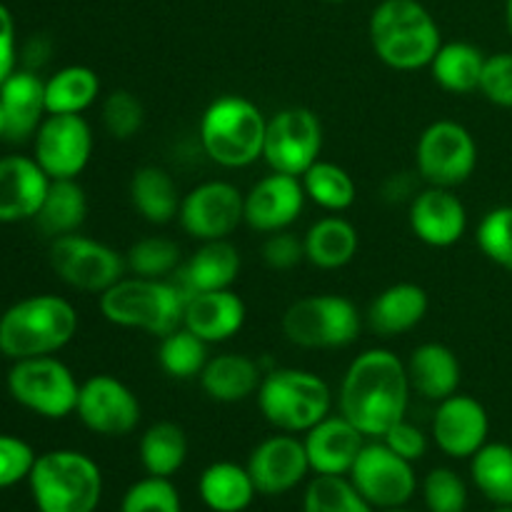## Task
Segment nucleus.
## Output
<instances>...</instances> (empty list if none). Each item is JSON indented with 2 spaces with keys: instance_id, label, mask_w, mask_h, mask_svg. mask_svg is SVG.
Masks as SVG:
<instances>
[{
  "instance_id": "obj_23",
  "label": "nucleus",
  "mask_w": 512,
  "mask_h": 512,
  "mask_svg": "<svg viewBox=\"0 0 512 512\" xmlns=\"http://www.w3.org/2000/svg\"><path fill=\"white\" fill-rule=\"evenodd\" d=\"M303 443L315 475H348L368 438L340 413H330L303 435Z\"/></svg>"
},
{
  "instance_id": "obj_47",
  "label": "nucleus",
  "mask_w": 512,
  "mask_h": 512,
  "mask_svg": "<svg viewBox=\"0 0 512 512\" xmlns=\"http://www.w3.org/2000/svg\"><path fill=\"white\" fill-rule=\"evenodd\" d=\"M260 258L268 265L270 270H278V273H288V270L298 268L305 260V245L303 238H298L290 230H278V233H270L263 240V248H260Z\"/></svg>"
},
{
  "instance_id": "obj_19",
  "label": "nucleus",
  "mask_w": 512,
  "mask_h": 512,
  "mask_svg": "<svg viewBox=\"0 0 512 512\" xmlns=\"http://www.w3.org/2000/svg\"><path fill=\"white\" fill-rule=\"evenodd\" d=\"M408 225L428 248H453L468 233V208L453 188L425 185L408 203Z\"/></svg>"
},
{
  "instance_id": "obj_52",
  "label": "nucleus",
  "mask_w": 512,
  "mask_h": 512,
  "mask_svg": "<svg viewBox=\"0 0 512 512\" xmlns=\"http://www.w3.org/2000/svg\"><path fill=\"white\" fill-rule=\"evenodd\" d=\"M493 512H512V505H503V508H498V510H493Z\"/></svg>"
},
{
  "instance_id": "obj_36",
  "label": "nucleus",
  "mask_w": 512,
  "mask_h": 512,
  "mask_svg": "<svg viewBox=\"0 0 512 512\" xmlns=\"http://www.w3.org/2000/svg\"><path fill=\"white\" fill-rule=\"evenodd\" d=\"M300 183H303L308 203L318 205L325 213L340 215L353 208L358 200V185H355L353 175L343 165L330 163V160H318L315 165H310L300 175Z\"/></svg>"
},
{
  "instance_id": "obj_30",
  "label": "nucleus",
  "mask_w": 512,
  "mask_h": 512,
  "mask_svg": "<svg viewBox=\"0 0 512 512\" xmlns=\"http://www.w3.org/2000/svg\"><path fill=\"white\" fill-rule=\"evenodd\" d=\"M128 195L133 210L145 223L168 225L178 220L183 193L173 175L160 165H143L135 170L128 185Z\"/></svg>"
},
{
  "instance_id": "obj_48",
  "label": "nucleus",
  "mask_w": 512,
  "mask_h": 512,
  "mask_svg": "<svg viewBox=\"0 0 512 512\" xmlns=\"http://www.w3.org/2000/svg\"><path fill=\"white\" fill-rule=\"evenodd\" d=\"M380 440H383L393 453H398L400 458H405L413 465L418 463V460H423L425 453H428V435H425L418 425L410 423L408 418L395 423Z\"/></svg>"
},
{
  "instance_id": "obj_54",
  "label": "nucleus",
  "mask_w": 512,
  "mask_h": 512,
  "mask_svg": "<svg viewBox=\"0 0 512 512\" xmlns=\"http://www.w3.org/2000/svg\"><path fill=\"white\" fill-rule=\"evenodd\" d=\"M328 3H345V0H328Z\"/></svg>"
},
{
  "instance_id": "obj_46",
  "label": "nucleus",
  "mask_w": 512,
  "mask_h": 512,
  "mask_svg": "<svg viewBox=\"0 0 512 512\" xmlns=\"http://www.w3.org/2000/svg\"><path fill=\"white\" fill-rule=\"evenodd\" d=\"M480 95L498 108L512 110V50L485 58Z\"/></svg>"
},
{
  "instance_id": "obj_25",
  "label": "nucleus",
  "mask_w": 512,
  "mask_h": 512,
  "mask_svg": "<svg viewBox=\"0 0 512 512\" xmlns=\"http://www.w3.org/2000/svg\"><path fill=\"white\" fill-rule=\"evenodd\" d=\"M428 310V290L423 285L403 280V283L388 285V288L375 295L365 320H368V328L378 338L390 340L418 328L425 315H428Z\"/></svg>"
},
{
  "instance_id": "obj_43",
  "label": "nucleus",
  "mask_w": 512,
  "mask_h": 512,
  "mask_svg": "<svg viewBox=\"0 0 512 512\" xmlns=\"http://www.w3.org/2000/svg\"><path fill=\"white\" fill-rule=\"evenodd\" d=\"M120 512H183V500L170 478L145 475L125 490Z\"/></svg>"
},
{
  "instance_id": "obj_27",
  "label": "nucleus",
  "mask_w": 512,
  "mask_h": 512,
  "mask_svg": "<svg viewBox=\"0 0 512 512\" xmlns=\"http://www.w3.org/2000/svg\"><path fill=\"white\" fill-rule=\"evenodd\" d=\"M405 368L413 393L430 403H440L455 395L463 383V365L455 350L445 343H423L413 348L410 358L405 360Z\"/></svg>"
},
{
  "instance_id": "obj_1",
  "label": "nucleus",
  "mask_w": 512,
  "mask_h": 512,
  "mask_svg": "<svg viewBox=\"0 0 512 512\" xmlns=\"http://www.w3.org/2000/svg\"><path fill=\"white\" fill-rule=\"evenodd\" d=\"M410 393L405 360L390 348H368L350 360L335 400L338 413L365 438L380 440L395 423L405 420Z\"/></svg>"
},
{
  "instance_id": "obj_28",
  "label": "nucleus",
  "mask_w": 512,
  "mask_h": 512,
  "mask_svg": "<svg viewBox=\"0 0 512 512\" xmlns=\"http://www.w3.org/2000/svg\"><path fill=\"white\" fill-rule=\"evenodd\" d=\"M263 368L258 360L243 353L210 355L208 365L200 373V388L213 403L233 405L258 395L263 383Z\"/></svg>"
},
{
  "instance_id": "obj_2",
  "label": "nucleus",
  "mask_w": 512,
  "mask_h": 512,
  "mask_svg": "<svg viewBox=\"0 0 512 512\" xmlns=\"http://www.w3.org/2000/svg\"><path fill=\"white\" fill-rule=\"evenodd\" d=\"M373 53L400 73L428 68L443 45L438 20L420 0H380L368 20Z\"/></svg>"
},
{
  "instance_id": "obj_17",
  "label": "nucleus",
  "mask_w": 512,
  "mask_h": 512,
  "mask_svg": "<svg viewBox=\"0 0 512 512\" xmlns=\"http://www.w3.org/2000/svg\"><path fill=\"white\" fill-rule=\"evenodd\" d=\"M430 435L443 455L453 460H470L488 443L490 415L478 398L458 390L450 398L435 403Z\"/></svg>"
},
{
  "instance_id": "obj_20",
  "label": "nucleus",
  "mask_w": 512,
  "mask_h": 512,
  "mask_svg": "<svg viewBox=\"0 0 512 512\" xmlns=\"http://www.w3.org/2000/svg\"><path fill=\"white\" fill-rule=\"evenodd\" d=\"M305 190L300 178L270 170L245 193V225L255 233H278L303 215Z\"/></svg>"
},
{
  "instance_id": "obj_40",
  "label": "nucleus",
  "mask_w": 512,
  "mask_h": 512,
  "mask_svg": "<svg viewBox=\"0 0 512 512\" xmlns=\"http://www.w3.org/2000/svg\"><path fill=\"white\" fill-rule=\"evenodd\" d=\"M303 512H375L348 475H315L303 495Z\"/></svg>"
},
{
  "instance_id": "obj_51",
  "label": "nucleus",
  "mask_w": 512,
  "mask_h": 512,
  "mask_svg": "<svg viewBox=\"0 0 512 512\" xmlns=\"http://www.w3.org/2000/svg\"><path fill=\"white\" fill-rule=\"evenodd\" d=\"M0 140H5V118H3V108H0Z\"/></svg>"
},
{
  "instance_id": "obj_31",
  "label": "nucleus",
  "mask_w": 512,
  "mask_h": 512,
  "mask_svg": "<svg viewBox=\"0 0 512 512\" xmlns=\"http://www.w3.org/2000/svg\"><path fill=\"white\" fill-rule=\"evenodd\" d=\"M198 495L210 512H243L250 508L258 490L245 465L218 460L200 473Z\"/></svg>"
},
{
  "instance_id": "obj_42",
  "label": "nucleus",
  "mask_w": 512,
  "mask_h": 512,
  "mask_svg": "<svg viewBox=\"0 0 512 512\" xmlns=\"http://www.w3.org/2000/svg\"><path fill=\"white\" fill-rule=\"evenodd\" d=\"M100 120H103V128L110 138L130 140L143 130L145 108L138 95L130 93V90H110L100 105Z\"/></svg>"
},
{
  "instance_id": "obj_3",
  "label": "nucleus",
  "mask_w": 512,
  "mask_h": 512,
  "mask_svg": "<svg viewBox=\"0 0 512 512\" xmlns=\"http://www.w3.org/2000/svg\"><path fill=\"white\" fill-rule=\"evenodd\" d=\"M78 328L80 315L68 298L30 295L0 315V350L10 360L55 355L73 343Z\"/></svg>"
},
{
  "instance_id": "obj_50",
  "label": "nucleus",
  "mask_w": 512,
  "mask_h": 512,
  "mask_svg": "<svg viewBox=\"0 0 512 512\" xmlns=\"http://www.w3.org/2000/svg\"><path fill=\"white\" fill-rule=\"evenodd\" d=\"M505 25H508V33L512 38V0H505Z\"/></svg>"
},
{
  "instance_id": "obj_41",
  "label": "nucleus",
  "mask_w": 512,
  "mask_h": 512,
  "mask_svg": "<svg viewBox=\"0 0 512 512\" xmlns=\"http://www.w3.org/2000/svg\"><path fill=\"white\" fill-rule=\"evenodd\" d=\"M475 243L490 263L512 273V205H498L480 218Z\"/></svg>"
},
{
  "instance_id": "obj_18",
  "label": "nucleus",
  "mask_w": 512,
  "mask_h": 512,
  "mask_svg": "<svg viewBox=\"0 0 512 512\" xmlns=\"http://www.w3.org/2000/svg\"><path fill=\"white\" fill-rule=\"evenodd\" d=\"M248 473L258 495H285L298 488L310 470L303 438L290 433H275L260 440L248 458Z\"/></svg>"
},
{
  "instance_id": "obj_12",
  "label": "nucleus",
  "mask_w": 512,
  "mask_h": 512,
  "mask_svg": "<svg viewBox=\"0 0 512 512\" xmlns=\"http://www.w3.org/2000/svg\"><path fill=\"white\" fill-rule=\"evenodd\" d=\"M323 138V123L315 110L305 105H288L268 118L263 160L275 173L300 178L310 165L320 160Z\"/></svg>"
},
{
  "instance_id": "obj_22",
  "label": "nucleus",
  "mask_w": 512,
  "mask_h": 512,
  "mask_svg": "<svg viewBox=\"0 0 512 512\" xmlns=\"http://www.w3.org/2000/svg\"><path fill=\"white\" fill-rule=\"evenodd\" d=\"M248 320L245 300L233 288L190 293L185 298L183 325L208 345L228 343Z\"/></svg>"
},
{
  "instance_id": "obj_39",
  "label": "nucleus",
  "mask_w": 512,
  "mask_h": 512,
  "mask_svg": "<svg viewBox=\"0 0 512 512\" xmlns=\"http://www.w3.org/2000/svg\"><path fill=\"white\" fill-rule=\"evenodd\" d=\"M128 275L153 280H170L183 265V253L175 240L165 235H148V238L135 240L125 253Z\"/></svg>"
},
{
  "instance_id": "obj_5",
  "label": "nucleus",
  "mask_w": 512,
  "mask_h": 512,
  "mask_svg": "<svg viewBox=\"0 0 512 512\" xmlns=\"http://www.w3.org/2000/svg\"><path fill=\"white\" fill-rule=\"evenodd\" d=\"M185 298L188 295L175 280L125 275L98 295V308L115 328L143 330L153 338H163L183 325Z\"/></svg>"
},
{
  "instance_id": "obj_49",
  "label": "nucleus",
  "mask_w": 512,
  "mask_h": 512,
  "mask_svg": "<svg viewBox=\"0 0 512 512\" xmlns=\"http://www.w3.org/2000/svg\"><path fill=\"white\" fill-rule=\"evenodd\" d=\"M18 70V35L15 18L5 3H0V85Z\"/></svg>"
},
{
  "instance_id": "obj_34",
  "label": "nucleus",
  "mask_w": 512,
  "mask_h": 512,
  "mask_svg": "<svg viewBox=\"0 0 512 512\" xmlns=\"http://www.w3.org/2000/svg\"><path fill=\"white\" fill-rule=\"evenodd\" d=\"M100 78L88 65H65L45 80L48 115H83L98 103Z\"/></svg>"
},
{
  "instance_id": "obj_35",
  "label": "nucleus",
  "mask_w": 512,
  "mask_h": 512,
  "mask_svg": "<svg viewBox=\"0 0 512 512\" xmlns=\"http://www.w3.org/2000/svg\"><path fill=\"white\" fill-rule=\"evenodd\" d=\"M138 458L145 475L173 478L188 460V435L173 420H158L140 435Z\"/></svg>"
},
{
  "instance_id": "obj_7",
  "label": "nucleus",
  "mask_w": 512,
  "mask_h": 512,
  "mask_svg": "<svg viewBox=\"0 0 512 512\" xmlns=\"http://www.w3.org/2000/svg\"><path fill=\"white\" fill-rule=\"evenodd\" d=\"M28 485L38 512H95L103 500L100 465L80 450L38 455Z\"/></svg>"
},
{
  "instance_id": "obj_14",
  "label": "nucleus",
  "mask_w": 512,
  "mask_h": 512,
  "mask_svg": "<svg viewBox=\"0 0 512 512\" xmlns=\"http://www.w3.org/2000/svg\"><path fill=\"white\" fill-rule=\"evenodd\" d=\"M178 223L198 243L230 240L245 223V193L230 180H205L183 195Z\"/></svg>"
},
{
  "instance_id": "obj_13",
  "label": "nucleus",
  "mask_w": 512,
  "mask_h": 512,
  "mask_svg": "<svg viewBox=\"0 0 512 512\" xmlns=\"http://www.w3.org/2000/svg\"><path fill=\"white\" fill-rule=\"evenodd\" d=\"M348 478L375 510L403 508L418 490L413 463L393 453L383 440H368L363 445Z\"/></svg>"
},
{
  "instance_id": "obj_24",
  "label": "nucleus",
  "mask_w": 512,
  "mask_h": 512,
  "mask_svg": "<svg viewBox=\"0 0 512 512\" xmlns=\"http://www.w3.org/2000/svg\"><path fill=\"white\" fill-rule=\"evenodd\" d=\"M0 108L5 118V140L25 143L33 140L48 115L45 108V80L35 70L18 68L0 85Z\"/></svg>"
},
{
  "instance_id": "obj_53",
  "label": "nucleus",
  "mask_w": 512,
  "mask_h": 512,
  "mask_svg": "<svg viewBox=\"0 0 512 512\" xmlns=\"http://www.w3.org/2000/svg\"><path fill=\"white\" fill-rule=\"evenodd\" d=\"M380 512H410V510H405V508H393V510H380Z\"/></svg>"
},
{
  "instance_id": "obj_37",
  "label": "nucleus",
  "mask_w": 512,
  "mask_h": 512,
  "mask_svg": "<svg viewBox=\"0 0 512 512\" xmlns=\"http://www.w3.org/2000/svg\"><path fill=\"white\" fill-rule=\"evenodd\" d=\"M160 370L173 380H198L210 360V345L180 325L173 333L158 338L155 350Z\"/></svg>"
},
{
  "instance_id": "obj_32",
  "label": "nucleus",
  "mask_w": 512,
  "mask_h": 512,
  "mask_svg": "<svg viewBox=\"0 0 512 512\" xmlns=\"http://www.w3.org/2000/svg\"><path fill=\"white\" fill-rule=\"evenodd\" d=\"M485 58L488 55L478 45L468 43V40H450V43L440 45L428 68L435 85L443 88L445 93L470 95L480 93Z\"/></svg>"
},
{
  "instance_id": "obj_8",
  "label": "nucleus",
  "mask_w": 512,
  "mask_h": 512,
  "mask_svg": "<svg viewBox=\"0 0 512 512\" xmlns=\"http://www.w3.org/2000/svg\"><path fill=\"white\" fill-rule=\"evenodd\" d=\"M285 340L303 350H340L358 340L363 315L345 295L318 293L288 305L280 320Z\"/></svg>"
},
{
  "instance_id": "obj_16",
  "label": "nucleus",
  "mask_w": 512,
  "mask_h": 512,
  "mask_svg": "<svg viewBox=\"0 0 512 512\" xmlns=\"http://www.w3.org/2000/svg\"><path fill=\"white\" fill-rule=\"evenodd\" d=\"M95 138L85 115H45L33 138V158L50 180H78L93 158Z\"/></svg>"
},
{
  "instance_id": "obj_15",
  "label": "nucleus",
  "mask_w": 512,
  "mask_h": 512,
  "mask_svg": "<svg viewBox=\"0 0 512 512\" xmlns=\"http://www.w3.org/2000/svg\"><path fill=\"white\" fill-rule=\"evenodd\" d=\"M75 415L100 438H125L140 425L143 408L130 385L110 373H98L80 383Z\"/></svg>"
},
{
  "instance_id": "obj_4",
  "label": "nucleus",
  "mask_w": 512,
  "mask_h": 512,
  "mask_svg": "<svg viewBox=\"0 0 512 512\" xmlns=\"http://www.w3.org/2000/svg\"><path fill=\"white\" fill-rule=\"evenodd\" d=\"M268 118L245 95L225 93L210 100L198 123L205 158L225 170L250 168L263 158Z\"/></svg>"
},
{
  "instance_id": "obj_29",
  "label": "nucleus",
  "mask_w": 512,
  "mask_h": 512,
  "mask_svg": "<svg viewBox=\"0 0 512 512\" xmlns=\"http://www.w3.org/2000/svg\"><path fill=\"white\" fill-rule=\"evenodd\" d=\"M305 260L318 270H340L358 255L360 235L348 218L328 213L318 218L303 235Z\"/></svg>"
},
{
  "instance_id": "obj_33",
  "label": "nucleus",
  "mask_w": 512,
  "mask_h": 512,
  "mask_svg": "<svg viewBox=\"0 0 512 512\" xmlns=\"http://www.w3.org/2000/svg\"><path fill=\"white\" fill-rule=\"evenodd\" d=\"M88 220V195L78 180H50L43 205L35 215V225L50 240L60 235L80 233Z\"/></svg>"
},
{
  "instance_id": "obj_26",
  "label": "nucleus",
  "mask_w": 512,
  "mask_h": 512,
  "mask_svg": "<svg viewBox=\"0 0 512 512\" xmlns=\"http://www.w3.org/2000/svg\"><path fill=\"white\" fill-rule=\"evenodd\" d=\"M243 258L230 240H205L198 243L188 260L180 265L175 283L190 293H208V290L233 288L238 280Z\"/></svg>"
},
{
  "instance_id": "obj_55",
  "label": "nucleus",
  "mask_w": 512,
  "mask_h": 512,
  "mask_svg": "<svg viewBox=\"0 0 512 512\" xmlns=\"http://www.w3.org/2000/svg\"><path fill=\"white\" fill-rule=\"evenodd\" d=\"M5 358V355H3V350H0V360H3Z\"/></svg>"
},
{
  "instance_id": "obj_11",
  "label": "nucleus",
  "mask_w": 512,
  "mask_h": 512,
  "mask_svg": "<svg viewBox=\"0 0 512 512\" xmlns=\"http://www.w3.org/2000/svg\"><path fill=\"white\" fill-rule=\"evenodd\" d=\"M48 263L68 288L100 295L128 275L125 253L83 233L60 235L50 240Z\"/></svg>"
},
{
  "instance_id": "obj_9",
  "label": "nucleus",
  "mask_w": 512,
  "mask_h": 512,
  "mask_svg": "<svg viewBox=\"0 0 512 512\" xmlns=\"http://www.w3.org/2000/svg\"><path fill=\"white\" fill-rule=\"evenodd\" d=\"M8 393L20 408L45 420L75 415L80 383L73 370L55 355L13 360L8 373Z\"/></svg>"
},
{
  "instance_id": "obj_6",
  "label": "nucleus",
  "mask_w": 512,
  "mask_h": 512,
  "mask_svg": "<svg viewBox=\"0 0 512 512\" xmlns=\"http://www.w3.org/2000/svg\"><path fill=\"white\" fill-rule=\"evenodd\" d=\"M258 408L278 433L305 435L333 413L335 395L328 380L313 370L273 368L258 388Z\"/></svg>"
},
{
  "instance_id": "obj_45",
  "label": "nucleus",
  "mask_w": 512,
  "mask_h": 512,
  "mask_svg": "<svg viewBox=\"0 0 512 512\" xmlns=\"http://www.w3.org/2000/svg\"><path fill=\"white\" fill-rule=\"evenodd\" d=\"M35 460L38 455L23 438L0 433V490L28 480Z\"/></svg>"
},
{
  "instance_id": "obj_44",
  "label": "nucleus",
  "mask_w": 512,
  "mask_h": 512,
  "mask_svg": "<svg viewBox=\"0 0 512 512\" xmlns=\"http://www.w3.org/2000/svg\"><path fill=\"white\" fill-rule=\"evenodd\" d=\"M420 490L428 512H465L468 508V485L453 468H433Z\"/></svg>"
},
{
  "instance_id": "obj_10",
  "label": "nucleus",
  "mask_w": 512,
  "mask_h": 512,
  "mask_svg": "<svg viewBox=\"0 0 512 512\" xmlns=\"http://www.w3.org/2000/svg\"><path fill=\"white\" fill-rule=\"evenodd\" d=\"M478 168L475 135L458 120H433L415 143V173L425 185L460 188Z\"/></svg>"
},
{
  "instance_id": "obj_21",
  "label": "nucleus",
  "mask_w": 512,
  "mask_h": 512,
  "mask_svg": "<svg viewBox=\"0 0 512 512\" xmlns=\"http://www.w3.org/2000/svg\"><path fill=\"white\" fill-rule=\"evenodd\" d=\"M50 178L28 155H5L0 158V223L13 225L35 220Z\"/></svg>"
},
{
  "instance_id": "obj_38",
  "label": "nucleus",
  "mask_w": 512,
  "mask_h": 512,
  "mask_svg": "<svg viewBox=\"0 0 512 512\" xmlns=\"http://www.w3.org/2000/svg\"><path fill=\"white\" fill-rule=\"evenodd\" d=\"M470 478L490 503L512 505V445L485 443L470 458Z\"/></svg>"
}]
</instances>
